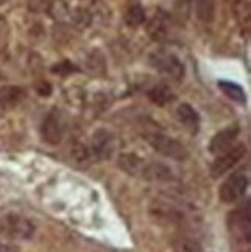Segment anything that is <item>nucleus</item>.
I'll list each match as a JSON object with an SVG mask.
<instances>
[{
	"label": "nucleus",
	"mask_w": 251,
	"mask_h": 252,
	"mask_svg": "<svg viewBox=\"0 0 251 252\" xmlns=\"http://www.w3.org/2000/svg\"><path fill=\"white\" fill-rule=\"evenodd\" d=\"M226 227L230 232L233 242L239 246L237 252H250V242H251V211L250 203L247 201L245 206L233 209L226 215Z\"/></svg>",
	"instance_id": "nucleus-1"
},
{
	"label": "nucleus",
	"mask_w": 251,
	"mask_h": 252,
	"mask_svg": "<svg viewBox=\"0 0 251 252\" xmlns=\"http://www.w3.org/2000/svg\"><path fill=\"white\" fill-rule=\"evenodd\" d=\"M36 226L24 214L11 209H0V234L11 240H31Z\"/></svg>",
	"instance_id": "nucleus-2"
},
{
	"label": "nucleus",
	"mask_w": 251,
	"mask_h": 252,
	"mask_svg": "<svg viewBox=\"0 0 251 252\" xmlns=\"http://www.w3.org/2000/svg\"><path fill=\"white\" fill-rule=\"evenodd\" d=\"M144 141L157 153H160V155L166 158L176 159V161H184L189 157L188 149L184 147L180 141H177L176 138H171L168 135L157 133V131H154V133H146Z\"/></svg>",
	"instance_id": "nucleus-3"
},
{
	"label": "nucleus",
	"mask_w": 251,
	"mask_h": 252,
	"mask_svg": "<svg viewBox=\"0 0 251 252\" xmlns=\"http://www.w3.org/2000/svg\"><path fill=\"white\" fill-rule=\"evenodd\" d=\"M245 155H247L245 144H236L228 150L219 153V155H215V159L211 162V166H210L211 177L214 180L223 177V175H226L233 167H236L239 164V161L244 159Z\"/></svg>",
	"instance_id": "nucleus-4"
},
{
	"label": "nucleus",
	"mask_w": 251,
	"mask_h": 252,
	"mask_svg": "<svg viewBox=\"0 0 251 252\" xmlns=\"http://www.w3.org/2000/svg\"><path fill=\"white\" fill-rule=\"evenodd\" d=\"M248 184L250 181L245 173L242 172L233 173L219 188V200L223 204H233V203L241 201L247 193Z\"/></svg>",
	"instance_id": "nucleus-5"
},
{
	"label": "nucleus",
	"mask_w": 251,
	"mask_h": 252,
	"mask_svg": "<svg viewBox=\"0 0 251 252\" xmlns=\"http://www.w3.org/2000/svg\"><path fill=\"white\" fill-rule=\"evenodd\" d=\"M149 217L158 224H181L184 221V214L177 206L165 200H152L149 204Z\"/></svg>",
	"instance_id": "nucleus-6"
},
{
	"label": "nucleus",
	"mask_w": 251,
	"mask_h": 252,
	"mask_svg": "<svg viewBox=\"0 0 251 252\" xmlns=\"http://www.w3.org/2000/svg\"><path fill=\"white\" fill-rule=\"evenodd\" d=\"M150 65L155 70H158L161 74L168 76L172 81H181L184 76V65L183 62L174 56L172 53L166 51H155L150 56Z\"/></svg>",
	"instance_id": "nucleus-7"
},
{
	"label": "nucleus",
	"mask_w": 251,
	"mask_h": 252,
	"mask_svg": "<svg viewBox=\"0 0 251 252\" xmlns=\"http://www.w3.org/2000/svg\"><path fill=\"white\" fill-rule=\"evenodd\" d=\"M92 155L96 161H107L110 159L115 152V138L108 130L98 128L92 135L90 144Z\"/></svg>",
	"instance_id": "nucleus-8"
},
{
	"label": "nucleus",
	"mask_w": 251,
	"mask_h": 252,
	"mask_svg": "<svg viewBox=\"0 0 251 252\" xmlns=\"http://www.w3.org/2000/svg\"><path fill=\"white\" fill-rule=\"evenodd\" d=\"M239 133H241V127L236 124L228 126V127L222 128L220 131H217L210 141V146H208L210 153H213V155H219V153L233 147Z\"/></svg>",
	"instance_id": "nucleus-9"
},
{
	"label": "nucleus",
	"mask_w": 251,
	"mask_h": 252,
	"mask_svg": "<svg viewBox=\"0 0 251 252\" xmlns=\"http://www.w3.org/2000/svg\"><path fill=\"white\" fill-rule=\"evenodd\" d=\"M42 139L50 146H58L64 138V127L56 113H48L40 127Z\"/></svg>",
	"instance_id": "nucleus-10"
},
{
	"label": "nucleus",
	"mask_w": 251,
	"mask_h": 252,
	"mask_svg": "<svg viewBox=\"0 0 251 252\" xmlns=\"http://www.w3.org/2000/svg\"><path fill=\"white\" fill-rule=\"evenodd\" d=\"M25 90L17 85H5L0 89V118H3L8 112L24 101Z\"/></svg>",
	"instance_id": "nucleus-11"
},
{
	"label": "nucleus",
	"mask_w": 251,
	"mask_h": 252,
	"mask_svg": "<svg viewBox=\"0 0 251 252\" xmlns=\"http://www.w3.org/2000/svg\"><path fill=\"white\" fill-rule=\"evenodd\" d=\"M69 159H70V162L73 164V166L76 169H79V170H87L95 161L90 147L87 144H84V142H81V141H73L70 144V147H69Z\"/></svg>",
	"instance_id": "nucleus-12"
},
{
	"label": "nucleus",
	"mask_w": 251,
	"mask_h": 252,
	"mask_svg": "<svg viewBox=\"0 0 251 252\" xmlns=\"http://www.w3.org/2000/svg\"><path fill=\"white\" fill-rule=\"evenodd\" d=\"M146 166H147V161L135 155V153H119V157H118V167L124 173L130 175V177L143 178Z\"/></svg>",
	"instance_id": "nucleus-13"
},
{
	"label": "nucleus",
	"mask_w": 251,
	"mask_h": 252,
	"mask_svg": "<svg viewBox=\"0 0 251 252\" xmlns=\"http://www.w3.org/2000/svg\"><path fill=\"white\" fill-rule=\"evenodd\" d=\"M176 116L179 119V123L186 128L189 133L195 135L199 131V127H200V116L197 113L194 107H191L189 104L186 102H181L177 110H176Z\"/></svg>",
	"instance_id": "nucleus-14"
},
{
	"label": "nucleus",
	"mask_w": 251,
	"mask_h": 252,
	"mask_svg": "<svg viewBox=\"0 0 251 252\" xmlns=\"http://www.w3.org/2000/svg\"><path fill=\"white\" fill-rule=\"evenodd\" d=\"M147 32L152 40L160 42L163 39H166V36L169 34V19L168 14L163 13V11H158V13L154 16L147 25Z\"/></svg>",
	"instance_id": "nucleus-15"
},
{
	"label": "nucleus",
	"mask_w": 251,
	"mask_h": 252,
	"mask_svg": "<svg viewBox=\"0 0 251 252\" xmlns=\"http://www.w3.org/2000/svg\"><path fill=\"white\" fill-rule=\"evenodd\" d=\"M147 96H149V99L158 107H165V105L171 104L174 99H176V94H174L172 89L165 82L157 84L155 87H152V89L149 90V93H147Z\"/></svg>",
	"instance_id": "nucleus-16"
},
{
	"label": "nucleus",
	"mask_w": 251,
	"mask_h": 252,
	"mask_svg": "<svg viewBox=\"0 0 251 252\" xmlns=\"http://www.w3.org/2000/svg\"><path fill=\"white\" fill-rule=\"evenodd\" d=\"M172 178H174L172 170L163 162H147L143 175V180H150V181H169Z\"/></svg>",
	"instance_id": "nucleus-17"
},
{
	"label": "nucleus",
	"mask_w": 251,
	"mask_h": 252,
	"mask_svg": "<svg viewBox=\"0 0 251 252\" xmlns=\"http://www.w3.org/2000/svg\"><path fill=\"white\" fill-rule=\"evenodd\" d=\"M195 16L205 24H210L214 20L215 14V0H192Z\"/></svg>",
	"instance_id": "nucleus-18"
},
{
	"label": "nucleus",
	"mask_w": 251,
	"mask_h": 252,
	"mask_svg": "<svg viewBox=\"0 0 251 252\" xmlns=\"http://www.w3.org/2000/svg\"><path fill=\"white\" fill-rule=\"evenodd\" d=\"M217 85H219V89L223 92V94L230 97L231 101H234L237 104H242V105L247 102V94L239 84L230 82V81H219Z\"/></svg>",
	"instance_id": "nucleus-19"
},
{
	"label": "nucleus",
	"mask_w": 251,
	"mask_h": 252,
	"mask_svg": "<svg viewBox=\"0 0 251 252\" xmlns=\"http://www.w3.org/2000/svg\"><path fill=\"white\" fill-rule=\"evenodd\" d=\"M172 252H203V248L197 240H194L191 237H176L172 240Z\"/></svg>",
	"instance_id": "nucleus-20"
},
{
	"label": "nucleus",
	"mask_w": 251,
	"mask_h": 252,
	"mask_svg": "<svg viewBox=\"0 0 251 252\" xmlns=\"http://www.w3.org/2000/svg\"><path fill=\"white\" fill-rule=\"evenodd\" d=\"M124 19H126V24L129 27H140V25L144 24L146 13H144V9L141 8L140 5H132L126 11Z\"/></svg>",
	"instance_id": "nucleus-21"
},
{
	"label": "nucleus",
	"mask_w": 251,
	"mask_h": 252,
	"mask_svg": "<svg viewBox=\"0 0 251 252\" xmlns=\"http://www.w3.org/2000/svg\"><path fill=\"white\" fill-rule=\"evenodd\" d=\"M47 13L56 20H65L67 17H70L69 6L65 5V2H62V0H53L51 3H48Z\"/></svg>",
	"instance_id": "nucleus-22"
},
{
	"label": "nucleus",
	"mask_w": 251,
	"mask_h": 252,
	"mask_svg": "<svg viewBox=\"0 0 251 252\" xmlns=\"http://www.w3.org/2000/svg\"><path fill=\"white\" fill-rule=\"evenodd\" d=\"M234 13H236L239 24L245 25V27L250 25V3L247 2V0H236Z\"/></svg>",
	"instance_id": "nucleus-23"
},
{
	"label": "nucleus",
	"mask_w": 251,
	"mask_h": 252,
	"mask_svg": "<svg viewBox=\"0 0 251 252\" xmlns=\"http://www.w3.org/2000/svg\"><path fill=\"white\" fill-rule=\"evenodd\" d=\"M8 34H9V30H8L6 22L0 17V56L3 54V51L8 45Z\"/></svg>",
	"instance_id": "nucleus-24"
},
{
	"label": "nucleus",
	"mask_w": 251,
	"mask_h": 252,
	"mask_svg": "<svg viewBox=\"0 0 251 252\" xmlns=\"http://www.w3.org/2000/svg\"><path fill=\"white\" fill-rule=\"evenodd\" d=\"M51 71L65 76V74H70V73L78 71V68H76L72 62H67V61H65V62H61V63H56V65H54V67L51 68Z\"/></svg>",
	"instance_id": "nucleus-25"
},
{
	"label": "nucleus",
	"mask_w": 251,
	"mask_h": 252,
	"mask_svg": "<svg viewBox=\"0 0 251 252\" xmlns=\"http://www.w3.org/2000/svg\"><path fill=\"white\" fill-rule=\"evenodd\" d=\"M72 19L74 20V24L79 25V27H87V25H89V22H90L89 14H87L84 9H76L73 13V16H72Z\"/></svg>",
	"instance_id": "nucleus-26"
},
{
	"label": "nucleus",
	"mask_w": 251,
	"mask_h": 252,
	"mask_svg": "<svg viewBox=\"0 0 251 252\" xmlns=\"http://www.w3.org/2000/svg\"><path fill=\"white\" fill-rule=\"evenodd\" d=\"M28 8L31 11H47L48 3L47 0H28Z\"/></svg>",
	"instance_id": "nucleus-27"
},
{
	"label": "nucleus",
	"mask_w": 251,
	"mask_h": 252,
	"mask_svg": "<svg viewBox=\"0 0 251 252\" xmlns=\"http://www.w3.org/2000/svg\"><path fill=\"white\" fill-rule=\"evenodd\" d=\"M36 89H37V93L40 96H50V93H51V87H50L48 82H40V84H37Z\"/></svg>",
	"instance_id": "nucleus-28"
},
{
	"label": "nucleus",
	"mask_w": 251,
	"mask_h": 252,
	"mask_svg": "<svg viewBox=\"0 0 251 252\" xmlns=\"http://www.w3.org/2000/svg\"><path fill=\"white\" fill-rule=\"evenodd\" d=\"M0 252H14V249L11 248L9 245H5V243H0Z\"/></svg>",
	"instance_id": "nucleus-29"
},
{
	"label": "nucleus",
	"mask_w": 251,
	"mask_h": 252,
	"mask_svg": "<svg viewBox=\"0 0 251 252\" xmlns=\"http://www.w3.org/2000/svg\"><path fill=\"white\" fill-rule=\"evenodd\" d=\"M6 2V0H0V5H2V3H5Z\"/></svg>",
	"instance_id": "nucleus-30"
}]
</instances>
